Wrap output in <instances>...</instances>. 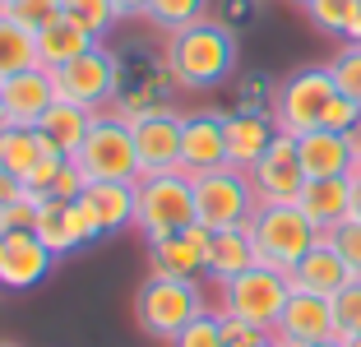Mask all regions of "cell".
Wrapping results in <instances>:
<instances>
[{
  "label": "cell",
  "instance_id": "6da1fadb",
  "mask_svg": "<svg viewBox=\"0 0 361 347\" xmlns=\"http://www.w3.org/2000/svg\"><path fill=\"white\" fill-rule=\"evenodd\" d=\"M162 56L180 93H209L236 74V32L218 19H204L180 32H167Z\"/></svg>",
  "mask_w": 361,
  "mask_h": 347
},
{
  "label": "cell",
  "instance_id": "7a4b0ae2",
  "mask_svg": "<svg viewBox=\"0 0 361 347\" xmlns=\"http://www.w3.org/2000/svg\"><path fill=\"white\" fill-rule=\"evenodd\" d=\"M195 176L185 171H144L135 181V231L144 241H158L171 231L195 227Z\"/></svg>",
  "mask_w": 361,
  "mask_h": 347
},
{
  "label": "cell",
  "instance_id": "3957f363",
  "mask_svg": "<svg viewBox=\"0 0 361 347\" xmlns=\"http://www.w3.org/2000/svg\"><path fill=\"white\" fill-rule=\"evenodd\" d=\"M209 301H204L200 283L195 278H167V274H149L135 292V319L149 338L171 347V338L190 324L195 315H204Z\"/></svg>",
  "mask_w": 361,
  "mask_h": 347
},
{
  "label": "cell",
  "instance_id": "277c9868",
  "mask_svg": "<svg viewBox=\"0 0 361 347\" xmlns=\"http://www.w3.org/2000/svg\"><path fill=\"white\" fill-rule=\"evenodd\" d=\"M245 231L255 241V260L269 269H283V274H292L310 255V245L319 241V227L297 204H259L255 218L245 222Z\"/></svg>",
  "mask_w": 361,
  "mask_h": 347
},
{
  "label": "cell",
  "instance_id": "5b68a950",
  "mask_svg": "<svg viewBox=\"0 0 361 347\" xmlns=\"http://www.w3.org/2000/svg\"><path fill=\"white\" fill-rule=\"evenodd\" d=\"M116 61H121V88H116L111 111L126 116V121H139V116L158 111V106H171V93H180L167 70V56L149 51V47H116Z\"/></svg>",
  "mask_w": 361,
  "mask_h": 347
},
{
  "label": "cell",
  "instance_id": "8992f818",
  "mask_svg": "<svg viewBox=\"0 0 361 347\" xmlns=\"http://www.w3.org/2000/svg\"><path fill=\"white\" fill-rule=\"evenodd\" d=\"M259 209V195L250 185V171L241 167H213L195 176V218L209 231H227V227H245Z\"/></svg>",
  "mask_w": 361,
  "mask_h": 347
},
{
  "label": "cell",
  "instance_id": "52a82bcc",
  "mask_svg": "<svg viewBox=\"0 0 361 347\" xmlns=\"http://www.w3.org/2000/svg\"><path fill=\"white\" fill-rule=\"evenodd\" d=\"M75 162L88 181H139V153H135L130 121L116 111H97Z\"/></svg>",
  "mask_w": 361,
  "mask_h": 347
},
{
  "label": "cell",
  "instance_id": "ba28073f",
  "mask_svg": "<svg viewBox=\"0 0 361 347\" xmlns=\"http://www.w3.org/2000/svg\"><path fill=\"white\" fill-rule=\"evenodd\" d=\"M287 296H292V278L283 269H269V264H255L236 274L232 283H218V310L236 319H250L259 329H274L278 315H283Z\"/></svg>",
  "mask_w": 361,
  "mask_h": 347
},
{
  "label": "cell",
  "instance_id": "9c48e42d",
  "mask_svg": "<svg viewBox=\"0 0 361 347\" xmlns=\"http://www.w3.org/2000/svg\"><path fill=\"white\" fill-rule=\"evenodd\" d=\"M338 97V84H334L329 65H306V70H292L278 84L274 93V121L283 135H306V130H319L324 121V106Z\"/></svg>",
  "mask_w": 361,
  "mask_h": 347
},
{
  "label": "cell",
  "instance_id": "30bf717a",
  "mask_svg": "<svg viewBox=\"0 0 361 347\" xmlns=\"http://www.w3.org/2000/svg\"><path fill=\"white\" fill-rule=\"evenodd\" d=\"M56 74V93L65 102H79L88 111H111L116 102V88H121V61H116V47L97 42L93 51L75 56V61H65Z\"/></svg>",
  "mask_w": 361,
  "mask_h": 347
},
{
  "label": "cell",
  "instance_id": "8fae6325",
  "mask_svg": "<svg viewBox=\"0 0 361 347\" xmlns=\"http://www.w3.org/2000/svg\"><path fill=\"white\" fill-rule=\"evenodd\" d=\"M56 269V255L42 245V236L32 227L0 231V287L5 292H28V287L47 283Z\"/></svg>",
  "mask_w": 361,
  "mask_h": 347
},
{
  "label": "cell",
  "instance_id": "7c38bea8",
  "mask_svg": "<svg viewBox=\"0 0 361 347\" xmlns=\"http://www.w3.org/2000/svg\"><path fill=\"white\" fill-rule=\"evenodd\" d=\"M227 167V111H185L180 116V171L200 176V171Z\"/></svg>",
  "mask_w": 361,
  "mask_h": 347
},
{
  "label": "cell",
  "instance_id": "4fadbf2b",
  "mask_svg": "<svg viewBox=\"0 0 361 347\" xmlns=\"http://www.w3.org/2000/svg\"><path fill=\"white\" fill-rule=\"evenodd\" d=\"M250 185H255L259 204H297L306 171H301V153H297V135H278L274 148L250 167Z\"/></svg>",
  "mask_w": 361,
  "mask_h": 347
},
{
  "label": "cell",
  "instance_id": "5bb4252c",
  "mask_svg": "<svg viewBox=\"0 0 361 347\" xmlns=\"http://www.w3.org/2000/svg\"><path fill=\"white\" fill-rule=\"evenodd\" d=\"M180 116L176 106H158V111L130 121L135 130V153H139V176L144 171H176L180 167Z\"/></svg>",
  "mask_w": 361,
  "mask_h": 347
},
{
  "label": "cell",
  "instance_id": "9a60e30c",
  "mask_svg": "<svg viewBox=\"0 0 361 347\" xmlns=\"http://www.w3.org/2000/svg\"><path fill=\"white\" fill-rule=\"evenodd\" d=\"M274 338L283 347H310V343H324V338H338L334 334V301L292 287L283 315H278V324H274Z\"/></svg>",
  "mask_w": 361,
  "mask_h": 347
},
{
  "label": "cell",
  "instance_id": "2e32d148",
  "mask_svg": "<svg viewBox=\"0 0 361 347\" xmlns=\"http://www.w3.org/2000/svg\"><path fill=\"white\" fill-rule=\"evenodd\" d=\"M209 241H213V231L195 222V227H185V231H171V236H158V241H144V245H149L153 274L204 278V269H209Z\"/></svg>",
  "mask_w": 361,
  "mask_h": 347
},
{
  "label": "cell",
  "instance_id": "e0dca14e",
  "mask_svg": "<svg viewBox=\"0 0 361 347\" xmlns=\"http://www.w3.org/2000/svg\"><path fill=\"white\" fill-rule=\"evenodd\" d=\"M0 88H5V116H10V126H37L51 111V102L61 97L56 93V74L47 65H32V70L5 79Z\"/></svg>",
  "mask_w": 361,
  "mask_h": 347
},
{
  "label": "cell",
  "instance_id": "ac0fdd59",
  "mask_svg": "<svg viewBox=\"0 0 361 347\" xmlns=\"http://www.w3.org/2000/svg\"><path fill=\"white\" fill-rule=\"evenodd\" d=\"M278 135L283 130H278L274 111H227V162L250 171L274 148Z\"/></svg>",
  "mask_w": 361,
  "mask_h": 347
},
{
  "label": "cell",
  "instance_id": "d6986e66",
  "mask_svg": "<svg viewBox=\"0 0 361 347\" xmlns=\"http://www.w3.org/2000/svg\"><path fill=\"white\" fill-rule=\"evenodd\" d=\"M93 116L97 111H88V106L56 97L51 111H47L32 130H37V139H42V148L51 153V158H75L79 148H84V135L93 130Z\"/></svg>",
  "mask_w": 361,
  "mask_h": 347
},
{
  "label": "cell",
  "instance_id": "ffe728a7",
  "mask_svg": "<svg viewBox=\"0 0 361 347\" xmlns=\"http://www.w3.org/2000/svg\"><path fill=\"white\" fill-rule=\"evenodd\" d=\"M297 209L319 231H334L338 222L352 218V176H310L297 195Z\"/></svg>",
  "mask_w": 361,
  "mask_h": 347
},
{
  "label": "cell",
  "instance_id": "44dd1931",
  "mask_svg": "<svg viewBox=\"0 0 361 347\" xmlns=\"http://www.w3.org/2000/svg\"><path fill=\"white\" fill-rule=\"evenodd\" d=\"M79 204L88 209V218L97 222L102 236H116V231L135 227V181H88Z\"/></svg>",
  "mask_w": 361,
  "mask_h": 347
},
{
  "label": "cell",
  "instance_id": "7402d4cb",
  "mask_svg": "<svg viewBox=\"0 0 361 347\" xmlns=\"http://www.w3.org/2000/svg\"><path fill=\"white\" fill-rule=\"evenodd\" d=\"M287 278H292V287H297V292L334 296V292H343V287L352 283V269L343 264V255L329 245V236L319 231V241L310 245V255H306V260H301V264H297V269H292Z\"/></svg>",
  "mask_w": 361,
  "mask_h": 347
},
{
  "label": "cell",
  "instance_id": "603a6c76",
  "mask_svg": "<svg viewBox=\"0 0 361 347\" xmlns=\"http://www.w3.org/2000/svg\"><path fill=\"white\" fill-rule=\"evenodd\" d=\"M297 153H301V171L310 176H348L352 171V144L348 135H334V130H306L297 135Z\"/></svg>",
  "mask_w": 361,
  "mask_h": 347
},
{
  "label": "cell",
  "instance_id": "cb8c5ba5",
  "mask_svg": "<svg viewBox=\"0 0 361 347\" xmlns=\"http://www.w3.org/2000/svg\"><path fill=\"white\" fill-rule=\"evenodd\" d=\"M255 264L259 260H255V241H250V231H245V227H227V231H213L204 278H213V283H232L236 274L255 269Z\"/></svg>",
  "mask_w": 361,
  "mask_h": 347
},
{
  "label": "cell",
  "instance_id": "d4e9b609",
  "mask_svg": "<svg viewBox=\"0 0 361 347\" xmlns=\"http://www.w3.org/2000/svg\"><path fill=\"white\" fill-rule=\"evenodd\" d=\"M93 47H97L93 32H84L79 23H70V19L61 14L56 23H47V28L37 32V65H47V70H61L65 61H75V56L93 51Z\"/></svg>",
  "mask_w": 361,
  "mask_h": 347
},
{
  "label": "cell",
  "instance_id": "484cf974",
  "mask_svg": "<svg viewBox=\"0 0 361 347\" xmlns=\"http://www.w3.org/2000/svg\"><path fill=\"white\" fill-rule=\"evenodd\" d=\"M32 65H37V32L14 23L10 14L0 10V84L23 74V70H32Z\"/></svg>",
  "mask_w": 361,
  "mask_h": 347
},
{
  "label": "cell",
  "instance_id": "4316f807",
  "mask_svg": "<svg viewBox=\"0 0 361 347\" xmlns=\"http://www.w3.org/2000/svg\"><path fill=\"white\" fill-rule=\"evenodd\" d=\"M42 158H47V148H42V139H37L32 126H5L0 130V167L5 171H14L23 181Z\"/></svg>",
  "mask_w": 361,
  "mask_h": 347
},
{
  "label": "cell",
  "instance_id": "83f0119b",
  "mask_svg": "<svg viewBox=\"0 0 361 347\" xmlns=\"http://www.w3.org/2000/svg\"><path fill=\"white\" fill-rule=\"evenodd\" d=\"M209 5L213 0H153L144 23H153L158 32H180V28H190V23L209 19Z\"/></svg>",
  "mask_w": 361,
  "mask_h": 347
},
{
  "label": "cell",
  "instance_id": "f1b7e54d",
  "mask_svg": "<svg viewBox=\"0 0 361 347\" xmlns=\"http://www.w3.org/2000/svg\"><path fill=\"white\" fill-rule=\"evenodd\" d=\"M65 209L70 204L65 200H42L37 204V218H32V231L42 236V245L61 260V255H75V245H70V218H65Z\"/></svg>",
  "mask_w": 361,
  "mask_h": 347
},
{
  "label": "cell",
  "instance_id": "f546056e",
  "mask_svg": "<svg viewBox=\"0 0 361 347\" xmlns=\"http://www.w3.org/2000/svg\"><path fill=\"white\" fill-rule=\"evenodd\" d=\"M65 19L79 23L84 32H93L97 42H106L111 32H116V5L111 0H65Z\"/></svg>",
  "mask_w": 361,
  "mask_h": 347
},
{
  "label": "cell",
  "instance_id": "4dcf8cb0",
  "mask_svg": "<svg viewBox=\"0 0 361 347\" xmlns=\"http://www.w3.org/2000/svg\"><path fill=\"white\" fill-rule=\"evenodd\" d=\"M329 74H334V84H338L343 97L361 102V42H343L329 61Z\"/></svg>",
  "mask_w": 361,
  "mask_h": 347
},
{
  "label": "cell",
  "instance_id": "1f68e13d",
  "mask_svg": "<svg viewBox=\"0 0 361 347\" xmlns=\"http://www.w3.org/2000/svg\"><path fill=\"white\" fill-rule=\"evenodd\" d=\"M334 301V334L338 338H357L361 334V278H352L343 292L329 296Z\"/></svg>",
  "mask_w": 361,
  "mask_h": 347
},
{
  "label": "cell",
  "instance_id": "d6a6232c",
  "mask_svg": "<svg viewBox=\"0 0 361 347\" xmlns=\"http://www.w3.org/2000/svg\"><path fill=\"white\" fill-rule=\"evenodd\" d=\"M171 347H227L223 343V310H204L171 338Z\"/></svg>",
  "mask_w": 361,
  "mask_h": 347
},
{
  "label": "cell",
  "instance_id": "836d02e7",
  "mask_svg": "<svg viewBox=\"0 0 361 347\" xmlns=\"http://www.w3.org/2000/svg\"><path fill=\"white\" fill-rule=\"evenodd\" d=\"M352 5L357 0H310L306 14L319 32H329V37H348V23H352Z\"/></svg>",
  "mask_w": 361,
  "mask_h": 347
},
{
  "label": "cell",
  "instance_id": "e575fe53",
  "mask_svg": "<svg viewBox=\"0 0 361 347\" xmlns=\"http://www.w3.org/2000/svg\"><path fill=\"white\" fill-rule=\"evenodd\" d=\"M10 14L14 23H23V28H32V32H42L47 23H56L65 14V0H10Z\"/></svg>",
  "mask_w": 361,
  "mask_h": 347
},
{
  "label": "cell",
  "instance_id": "d590c367",
  "mask_svg": "<svg viewBox=\"0 0 361 347\" xmlns=\"http://www.w3.org/2000/svg\"><path fill=\"white\" fill-rule=\"evenodd\" d=\"M274 93H278V84L269 74H241L236 79V111H269Z\"/></svg>",
  "mask_w": 361,
  "mask_h": 347
},
{
  "label": "cell",
  "instance_id": "8d00e7d4",
  "mask_svg": "<svg viewBox=\"0 0 361 347\" xmlns=\"http://www.w3.org/2000/svg\"><path fill=\"white\" fill-rule=\"evenodd\" d=\"M324 236H329V245L343 255V264L352 269V278H361V222L348 218V222H338L334 231H324Z\"/></svg>",
  "mask_w": 361,
  "mask_h": 347
},
{
  "label": "cell",
  "instance_id": "74e56055",
  "mask_svg": "<svg viewBox=\"0 0 361 347\" xmlns=\"http://www.w3.org/2000/svg\"><path fill=\"white\" fill-rule=\"evenodd\" d=\"M223 343L227 347H274V329H259L250 319L223 315Z\"/></svg>",
  "mask_w": 361,
  "mask_h": 347
},
{
  "label": "cell",
  "instance_id": "f35d334b",
  "mask_svg": "<svg viewBox=\"0 0 361 347\" xmlns=\"http://www.w3.org/2000/svg\"><path fill=\"white\" fill-rule=\"evenodd\" d=\"M357 126H361V102H352L343 93L324 106V121H319V130H334V135H352Z\"/></svg>",
  "mask_w": 361,
  "mask_h": 347
},
{
  "label": "cell",
  "instance_id": "ab89813d",
  "mask_svg": "<svg viewBox=\"0 0 361 347\" xmlns=\"http://www.w3.org/2000/svg\"><path fill=\"white\" fill-rule=\"evenodd\" d=\"M84 190H88V176L79 171V162H75V158H65V167L56 171V185H51V195H47V200H65V204H75L79 195H84Z\"/></svg>",
  "mask_w": 361,
  "mask_h": 347
},
{
  "label": "cell",
  "instance_id": "60d3db41",
  "mask_svg": "<svg viewBox=\"0 0 361 347\" xmlns=\"http://www.w3.org/2000/svg\"><path fill=\"white\" fill-rule=\"evenodd\" d=\"M65 218H70V245H75V250H84V245H93V241H102V231H97V222L88 218V209L84 204H70V209H65Z\"/></svg>",
  "mask_w": 361,
  "mask_h": 347
},
{
  "label": "cell",
  "instance_id": "b9f144b4",
  "mask_svg": "<svg viewBox=\"0 0 361 347\" xmlns=\"http://www.w3.org/2000/svg\"><path fill=\"white\" fill-rule=\"evenodd\" d=\"M61 167H65V158H51V153H47V158L37 162L28 176H23V190H28L32 200H47V195H51V185H56V171H61Z\"/></svg>",
  "mask_w": 361,
  "mask_h": 347
},
{
  "label": "cell",
  "instance_id": "7bdbcfd3",
  "mask_svg": "<svg viewBox=\"0 0 361 347\" xmlns=\"http://www.w3.org/2000/svg\"><path fill=\"white\" fill-rule=\"evenodd\" d=\"M218 23H227V28H241V23L255 19V0H218V14H213Z\"/></svg>",
  "mask_w": 361,
  "mask_h": 347
},
{
  "label": "cell",
  "instance_id": "ee69618b",
  "mask_svg": "<svg viewBox=\"0 0 361 347\" xmlns=\"http://www.w3.org/2000/svg\"><path fill=\"white\" fill-rule=\"evenodd\" d=\"M23 195H28V190H23V181L14 176V171L0 167V209H10V204H14V200H23Z\"/></svg>",
  "mask_w": 361,
  "mask_h": 347
},
{
  "label": "cell",
  "instance_id": "f6af8a7d",
  "mask_svg": "<svg viewBox=\"0 0 361 347\" xmlns=\"http://www.w3.org/2000/svg\"><path fill=\"white\" fill-rule=\"evenodd\" d=\"M111 5H116V19H121V23H139L144 14H149L153 0H111Z\"/></svg>",
  "mask_w": 361,
  "mask_h": 347
},
{
  "label": "cell",
  "instance_id": "bcb514c9",
  "mask_svg": "<svg viewBox=\"0 0 361 347\" xmlns=\"http://www.w3.org/2000/svg\"><path fill=\"white\" fill-rule=\"evenodd\" d=\"M343 42H361V0L352 5V23H348V37Z\"/></svg>",
  "mask_w": 361,
  "mask_h": 347
},
{
  "label": "cell",
  "instance_id": "7dc6e473",
  "mask_svg": "<svg viewBox=\"0 0 361 347\" xmlns=\"http://www.w3.org/2000/svg\"><path fill=\"white\" fill-rule=\"evenodd\" d=\"M352 218H357V222H361V176H357V181H352Z\"/></svg>",
  "mask_w": 361,
  "mask_h": 347
},
{
  "label": "cell",
  "instance_id": "c3c4849f",
  "mask_svg": "<svg viewBox=\"0 0 361 347\" xmlns=\"http://www.w3.org/2000/svg\"><path fill=\"white\" fill-rule=\"evenodd\" d=\"M10 126V116H5V88H0V130Z\"/></svg>",
  "mask_w": 361,
  "mask_h": 347
},
{
  "label": "cell",
  "instance_id": "681fc988",
  "mask_svg": "<svg viewBox=\"0 0 361 347\" xmlns=\"http://www.w3.org/2000/svg\"><path fill=\"white\" fill-rule=\"evenodd\" d=\"M310 347H343V338H324V343H310Z\"/></svg>",
  "mask_w": 361,
  "mask_h": 347
},
{
  "label": "cell",
  "instance_id": "f907efd6",
  "mask_svg": "<svg viewBox=\"0 0 361 347\" xmlns=\"http://www.w3.org/2000/svg\"><path fill=\"white\" fill-rule=\"evenodd\" d=\"M343 347H361V334L357 338H343Z\"/></svg>",
  "mask_w": 361,
  "mask_h": 347
},
{
  "label": "cell",
  "instance_id": "816d5d0a",
  "mask_svg": "<svg viewBox=\"0 0 361 347\" xmlns=\"http://www.w3.org/2000/svg\"><path fill=\"white\" fill-rule=\"evenodd\" d=\"M0 10H10V0H0Z\"/></svg>",
  "mask_w": 361,
  "mask_h": 347
},
{
  "label": "cell",
  "instance_id": "f5cc1de1",
  "mask_svg": "<svg viewBox=\"0 0 361 347\" xmlns=\"http://www.w3.org/2000/svg\"><path fill=\"white\" fill-rule=\"evenodd\" d=\"M297 5H301V10H306V5H310V0H297Z\"/></svg>",
  "mask_w": 361,
  "mask_h": 347
},
{
  "label": "cell",
  "instance_id": "db71d44e",
  "mask_svg": "<svg viewBox=\"0 0 361 347\" xmlns=\"http://www.w3.org/2000/svg\"><path fill=\"white\" fill-rule=\"evenodd\" d=\"M0 347H19V343H0Z\"/></svg>",
  "mask_w": 361,
  "mask_h": 347
},
{
  "label": "cell",
  "instance_id": "11a10c76",
  "mask_svg": "<svg viewBox=\"0 0 361 347\" xmlns=\"http://www.w3.org/2000/svg\"><path fill=\"white\" fill-rule=\"evenodd\" d=\"M274 347H283V343H278V338H274Z\"/></svg>",
  "mask_w": 361,
  "mask_h": 347
},
{
  "label": "cell",
  "instance_id": "9f6ffc18",
  "mask_svg": "<svg viewBox=\"0 0 361 347\" xmlns=\"http://www.w3.org/2000/svg\"><path fill=\"white\" fill-rule=\"evenodd\" d=\"M357 158H361V153H357Z\"/></svg>",
  "mask_w": 361,
  "mask_h": 347
}]
</instances>
